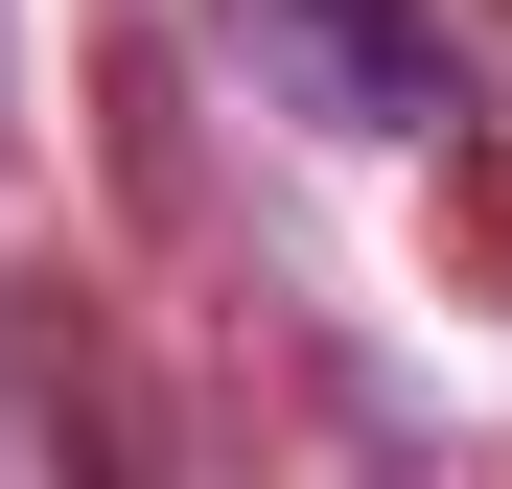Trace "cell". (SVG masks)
Returning a JSON list of instances; mask_svg holds the SVG:
<instances>
[{
	"instance_id": "1",
	"label": "cell",
	"mask_w": 512,
	"mask_h": 489,
	"mask_svg": "<svg viewBox=\"0 0 512 489\" xmlns=\"http://www.w3.org/2000/svg\"><path fill=\"white\" fill-rule=\"evenodd\" d=\"M256 24H280V70H303L326 117H373V140H419V117H443V47H419L396 0H256Z\"/></svg>"
}]
</instances>
